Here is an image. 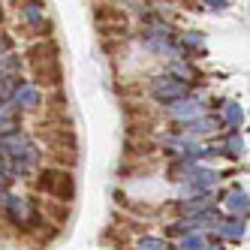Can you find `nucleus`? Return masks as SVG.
Masks as SVG:
<instances>
[{
  "label": "nucleus",
  "mask_w": 250,
  "mask_h": 250,
  "mask_svg": "<svg viewBox=\"0 0 250 250\" xmlns=\"http://www.w3.org/2000/svg\"><path fill=\"white\" fill-rule=\"evenodd\" d=\"M15 69H19V58H12V55L0 58V82H3V79H12Z\"/></svg>",
  "instance_id": "6"
},
{
  "label": "nucleus",
  "mask_w": 250,
  "mask_h": 250,
  "mask_svg": "<svg viewBox=\"0 0 250 250\" xmlns=\"http://www.w3.org/2000/svg\"><path fill=\"white\" fill-rule=\"evenodd\" d=\"M208 3H211V6H223V3H226V0H208Z\"/></svg>",
  "instance_id": "13"
},
{
  "label": "nucleus",
  "mask_w": 250,
  "mask_h": 250,
  "mask_svg": "<svg viewBox=\"0 0 250 250\" xmlns=\"http://www.w3.org/2000/svg\"><path fill=\"white\" fill-rule=\"evenodd\" d=\"M214 178H217L214 172H193V184H199V187H208V184L214 181Z\"/></svg>",
  "instance_id": "10"
},
{
  "label": "nucleus",
  "mask_w": 250,
  "mask_h": 250,
  "mask_svg": "<svg viewBox=\"0 0 250 250\" xmlns=\"http://www.w3.org/2000/svg\"><path fill=\"white\" fill-rule=\"evenodd\" d=\"M15 109H37L40 105V91L37 87H27V84H21V87H15Z\"/></svg>",
  "instance_id": "3"
},
{
  "label": "nucleus",
  "mask_w": 250,
  "mask_h": 250,
  "mask_svg": "<svg viewBox=\"0 0 250 250\" xmlns=\"http://www.w3.org/2000/svg\"><path fill=\"white\" fill-rule=\"evenodd\" d=\"M214 127H217V121H214V118H205V121H193V124H190V133H211Z\"/></svg>",
  "instance_id": "7"
},
{
  "label": "nucleus",
  "mask_w": 250,
  "mask_h": 250,
  "mask_svg": "<svg viewBox=\"0 0 250 250\" xmlns=\"http://www.w3.org/2000/svg\"><path fill=\"white\" fill-rule=\"evenodd\" d=\"M226 121L232 124V127H238V124H241V109H238L235 103H229V105H226Z\"/></svg>",
  "instance_id": "8"
},
{
  "label": "nucleus",
  "mask_w": 250,
  "mask_h": 250,
  "mask_svg": "<svg viewBox=\"0 0 250 250\" xmlns=\"http://www.w3.org/2000/svg\"><path fill=\"white\" fill-rule=\"evenodd\" d=\"M223 232H226V235H229V238H238V235H241V232H244V229H241L238 223H226V226H223Z\"/></svg>",
  "instance_id": "11"
},
{
  "label": "nucleus",
  "mask_w": 250,
  "mask_h": 250,
  "mask_svg": "<svg viewBox=\"0 0 250 250\" xmlns=\"http://www.w3.org/2000/svg\"><path fill=\"white\" fill-rule=\"evenodd\" d=\"M6 45H9V40H6V37H0V58H3V51H6Z\"/></svg>",
  "instance_id": "12"
},
{
  "label": "nucleus",
  "mask_w": 250,
  "mask_h": 250,
  "mask_svg": "<svg viewBox=\"0 0 250 250\" xmlns=\"http://www.w3.org/2000/svg\"><path fill=\"white\" fill-rule=\"evenodd\" d=\"M19 130V112H15V105H6L0 103V133H15Z\"/></svg>",
  "instance_id": "4"
},
{
  "label": "nucleus",
  "mask_w": 250,
  "mask_h": 250,
  "mask_svg": "<svg viewBox=\"0 0 250 250\" xmlns=\"http://www.w3.org/2000/svg\"><path fill=\"white\" fill-rule=\"evenodd\" d=\"M154 97L163 103H178L187 97V84L178 79H160V82H154Z\"/></svg>",
  "instance_id": "2"
},
{
  "label": "nucleus",
  "mask_w": 250,
  "mask_h": 250,
  "mask_svg": "<svg viewBox=\"0 0 250 250\" xmlns=\"http://www.w3.org/2000/svg\"><path fill=\"white\" fill-rule=\"evenodd\" d=\"M0 151H6V157L19 160V169H27V166L37 163V148H33L27 142V136H21V133L3 136V139H0Z\"/></svg>",
  "instance_id": "1"
},
{
  "label": "nucleus",
  "mask_w": 250,
  "mask_h": 250,
  "mask_svg": "<svg viewBox=\"0 0 250 250\" xmlns=\"http://www.w3.org/2000/svg\"><path fill=\"white\" fill-rule=\"evenodd\" d=\"M172 115L175 118H199L202 109H199V103H172Z\"/></svg>",
  "instance_id": "5"
},
{
  "label": "nucleus",
  "mask_w": 250,
  "mask_h": 250,
  "mask_svg": "<svg viewBox=\"0 0 250 250\" xmlns=\"http://www.w3.org/2000/svg\"><path fill=\"white\" fill-rule=\"evenodd\" d=\"M229 208H232V211H247V196L232 193V196H229Z\"/></svg>",
  "instance_id": "9"
},
{
  "label": "nucleus",
  "mask_w": 250,
  "mask_h": 250,
  "mask_svg": "<svg viewBox=\"0 0 250 250\" xmlns=\"http://www.w3.org/2000/svg\"><path fill=\"white\" fill-rule=\"evenodd\" d=\"M0 21H3V9H0Z\"/></svg>",
  "instance_id": "14"
}]
</instances>
